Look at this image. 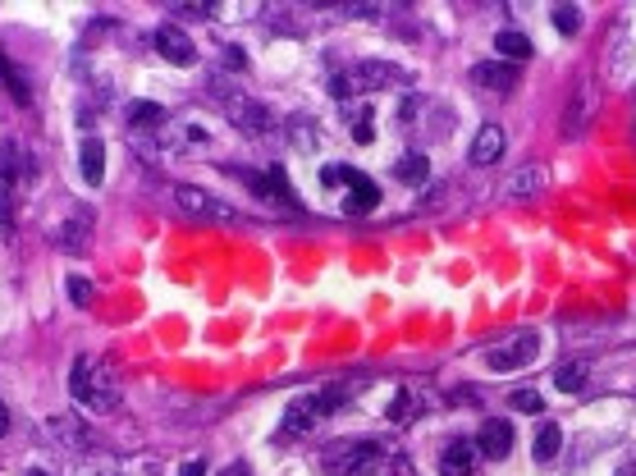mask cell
Here are the masks:
<instances>
[{
  "label": "cell",
  "mask_w": 636,
  "mask_h": 476,
  "mask_svg": "<svg viewBox=\"0 0 636 476\" xmlns=\"http://www.w3.org/2000/svg\"><path fill=\"white\" fill-rule=\"evenodd\" d=\"M238 179H243V184H248L257 197H266V202H270V197H280V202H293L289 179H284L280 165H270V170H261V174H257V170H238Z\"/></svg>",
  "instance_id": "ba28073f"
},
{
  "label": "cell",
  "mask_w": 636,
  "mask_h": 476,
  "mask_svg": "<svg viewBox=\"0 0 636 476\" xmlns=\"http://www.w3.org/2000/svg\"><path fill=\"white\" fill-rule=\"evenodd\" d=\"M124 119H129V129H138V133H161L165 110H161V106H151V101H129Z\"/></svg>",
  "instance_id": "ac0fdd59"
},
{
  "label": "cell",
  "mask_w": 636,
  "mask_h": 476,
  "mask_svg": "<svg viewBox=\"0 0 636 476\" xmlns=\"http://www.w3.org/2000/svg\"><path fill=\"white\" fill-rule=\"evenodd\" d=\"M69 394H74V403L87 412H115L124 385H119L110 362L83 353V357H74V371H69Z\"/></svg>",
  "instance_id": "6da1fadb"
},
{
  "label": "cell",
  "mask_w": 636,
  "mask_h": 476,
  "mask_svg": "<svg viewBox=\"0 0 636 476\" xmlns=\"http://www.w3.org/2000/svg\"><path fill=\"white\" fill-rule=\"evenodd\" d=\"M586 380H591V367H586V362H563V367L554 371V385H559V394H582Z\"/></svg>",
  "instance_id": "d6986e66"
},
{
  "label": "cell",
  "mask_w": 636,
  "mask_h": 476,
  "mask_svg": "<svg viewBox=\"0 0 636 476\" xmlns=\"http://www.w3.org/2000/svg\"><path fill=\"white\" fill-rule=\"evenodd\" d=\"M536 357H540V339H536V335H513L508 344L490 348V353H486V367H490V371H522V367H531Z\"/></svg>",
  "instance_id": "8992f818"
},
{
  "label": "cell",
  "mask_w": 636,
  "mask_h": 476,
  "mask_svg": "<svg viewBox=\"0 0 636 476\" xmlns=\"http://www.w3.org/2000/svg\"><path fill=\"white\" fill-rule=\"evenodd\" d=\"M495 51L504 55L508 65H522V60L531 55V42H527V33H513V28H504V33L495 37Z\"/></svg>",
  "instance_id": "ffe728a7"
},
{
  "label": "cell",
  "mask_w": 636,
  "mask_h": 476,
  "mask_svg": "<svg viewBox=\"0 0 636 476\" xmlns=\"http://www.w3.org/2000/svg\"><path fill=\"white\" fill-rule=\"evenodd\" d=\"M348 133H353V142H362V147L376 138V115H371V106H353V115H348Z\"/></svg>",
  "instance_id": "603a6c76"
},
{
  "label": "cell",
  "mask_w": 636,
  "mask_h": 476,
  "mask_svg": "<svg viewBox=\"0 0 636 476\" xmlns=\"http://www.w3.org/2000/svg\"><path fill=\"white\" fill-rule=\"evenodd\" d=\"M545 193V170L540 165H522L513 179H508V197L513 202H527V197H540Z\"/></svg>",
  "instance_id": "9a60e30c"
},
{
  "label": "cell",
  "mask_w": 636,
  "mask_h": 476,
  "mask_svg": "<svg viewBox=\"0 0 636 476\" xmlns=\"http://www.w3.org/2000/svg\"><path fill=\"white\" fill-rule=\"evenodd\" d=\"M78 170H83V179L92 188L101 184V179H106V147H101L97 138H87L83 142V152H78Z\"/></svg>",
  "instance_id": "e0dca14e"
},
{
  "label": "cell",
  "mask_w": 636,
  "mask_h": 476,
  "mask_svg": "<svg viewBox=\"0 0 636 476\" xmlns=\"http://www.w3.org/2000/svg\"><path fill=\"white\" fill-rule=\"evenodd\" d=\"M394 174H399L403 184H426V179H431V165H426V156H421V152H408V156H399Z\"/></svg>",
  "instance_id": "7402d4cb"
},
{
  "label": "cell",
  "mask_w": 636,
  "mask_h": 476,
  "mask_svg": "<svg viewBox=\"0 0 636 476\" xmlns=\"http://www.w3.org/2000/svg\"><path fill=\"white\" fill-rule=\"evenodd\" d=\"M179 206L184 211H193V216H229L225 206H216V197H206V193H197V188H179Z\"/></svg>",
  "instance_id": "44dd1931"
},
{
  "label": "cell",
  "mask_w": 636,
  "mask_h": 476,
  "mask_svg": "<svg viewBox=\"0 0 636 476\" xmlns=\"http://www.w3.org/2000/svg\"><path fill=\"white\" fill-rule=\"evenodd\" d=\"M87 229H92V220H87V216H74L65 225V248L69 252H83V234H87Z\"/></svg>",
  "instance_id": "484cf974"
},
{
  "label": "cell",
  "mask_w": 636,
  "mask_h": 476,
  "mask_svg": "<svg viewBox=\"0 0 636 476\" xmlns=\"http://www.w3.org/2000/svg\"><path fill=\"white\" fill-rule=\"evenodd\" d=\"M389 83H403V74L394 65H380V60H367V65H353L344 74H335L330 83V97L335 101H362L371 92H385Z\"/></svg>",
  "instance_id": "277c9868"
},
{
  "label": "cell",
  "mask_w": 636,
  "mask_h": 476,
  "mask_svg": "<svg viewBox=\"0 0 636 476\" xmlns=\"http://www.w3.org/2000/svg\"><path fill=\"white\" fill-rule=\"evenodd\" d=\"M508 403H513V408H518V412H540V408H545V399H540L536 390H518V394H513V399H508Z\"/></svg>",
  "instance_id": "4316f807"
},
{
  "label": "cell",
  "mask_w": 636,
  "mask_h": 476,
  "mask_svg": "<svg viewBox=\"0 0 636 476\" xmlns=\"http://www.w3.org/2000/svg\"><path fill=\"white\" fill-rule=\"evenodd\" d=\"M220 110H225V119L234 124L243 138H266L270 133V110L261 106V101H252L248 92H234V97H220Z\"/></svg>",
  "instance_id": "5b68a950"
},
{
  "label": "cell",
  "mask_w": 636,
  "mask_h": 476,
  "mask_svg": "<svg viewBox=\"0 0 636 476\" xmlns=\"http://www.w3.org/2000/svg\"><path fill=\"white\" fill-rule=\"evenodd\" d=\"M321 467L330 476H380L389 467V449L380 440H371V435H362V440H339L321 454Z\"/></svg>",
  "instance_id": "3957f363"
},
{
  "label": "cell",
  "mask_w": 636,
  "mask_h": 476,
  "mask_svg": "<svg viewBox=\"0 0 636 476\" xmlns=\"http://www.w3.org/2000/svg\"><path fill=\"white\" fill-rule=\"evenodd\" d=\"M179 476H206V458H188V463L179 467Z\"/></svg>",
  "instance_id": "f546056e"
},
{
  "label": "cell",
  "mask_w": 636,
  "mask_h": 476,
  "mask_svg": "<svg viewBox=\"0 0 636 476\" xmlns=\"http://www.w3.org/2000/svg\"><path fill=\"white\" fill-rule=\"evenodd\" d=\"M353 394H357V385H348V380H339V385H325V390H316V394H298V399L284 408L280 440H298V435H307L325 417V412L344 408Z\"/></svg>",
  "instance_id": "7a4b0ae2"
},
{
  "label": "cell",
  "mask_w": 636,
  "mask_h": 476,
  "mask_svg": "<svg viewBox=\"0 0 636 476\" xmlns=\"http://www.w3.org/2000/svg\"><path fill=\"white\" fill-rule=\"evenodd\" d=\"M426 412V399L417 394V385H399V394H394V403H389V422L408 426L412 417H421Z\"/></svg>",
  "instance_id": "2e32d148"
},
{
  "label": "cell",
  "mask_w": 636,
  "mask_h": 476,
  "mask_svg": "<svg viewBox=\"0 0 636 476\" xmlns=\"http://www.w3.org/2000/svg\"><path fill=\"white\" fill-rule=\"evenodd\" d=\"M28 476H46V472H28Z\"/></svg>",
  "instance_id": "836d02e7"
},
{
  "label": "cell",
  "mask_w": 636,
  "mask_h": 476,
  "mask_svg": "<svg viewBox=\"0 0 636 476\" xmlns=\"http://www.w3.org/2000/svg\"><path fill=\"white\" fill-rule=\"evenodd\" d=\"M476 454L490 458V463L508 458V454H513V426H508V422H486L481 431H476Z\"/></svg>",
  "instance_id": "9c48e42d"
},
{
  "label": "cell",
  "mask_w": 636,
  "mask_h": 476,
  "mask_svg": "<svg viewBox=\"0 0 636 476\" xmlns=\"http://www.w3.org/2000/svg\"><path fill=\"white\" fill-rule=\"evenodd\" d=\"M476 472V444L472 440H453L440 454V476H472Z\"/></svg>",
  "instance_id": "7c38bea8"
},
{
  "label": "cell",
  "mask_w": 636,
  "mask_h": 476,
  "mask_svg": "<svg viewBox=\"0 0 636 476\" xmlns=\"http://www.w3.org/2000/svg\"><path fill=\"white\" fill-rule=\"evenodd\" d=\"M499 156H504V129H499V124H486L472 142V165H495Z\"/></svg>",
  "instance_id": "5bb4252c"
},
{
  "label": "cell",
  "mask_w": 636,
  "mask_h": 476,
  "mask_svg": "<svg viewBox=\"0 0 636 476\" xmlns=\"http://www.w3.org/2000/svg\"><path fill=\"white\" fill-rule=\"evenodd\" d=\"M10 431V408H5V399H0V435Z\"/></svg>",
  "instance_id": "4dcf8cb0"
},
{
  "label": "cell",
  "mask_w": 636,
  "mask_h": 476,
  "mask_svg": "<svg viewBox=\"0 0 636 476\" xmlns=\"http://www.w3.org/2000/svg\"><path fill=\"white\" fill-rule=\"evenodd\" d=\"M14 184H19V147H14V142H5V147H0V229L10 225Z\"/></svg>",
  "instance_id": "30bf717a"
},
{
  "label": "cell",
  "mask_w": 636,
  "mask_h": 476,
  "mask_svg": "<svg viewBox=\"0 0 636 476\" xmlns=\"http://www.w3.org/2000/svg\"><path fill=\"white\" fill-rule=\"evenodd\" d=\"M376 202H380V188L371 184V179H367L362 170H357V174H353V184L344 188V211H353V216H367V211H371Z\"/></svg>",
  "instance_id": "4fadbf2b"
},
{
  "label": "cell",
  "mask_w": 636,
  "mask_h": 476,
  "mask_svg": "<svg viewBox=\"0 0 636 476\" xmlns=\"http://www.w3.org/2000/svg\"><path fill=\"white\" fill-rule=\"evenodd\" d=\"M151 46H156V55H165L170 65H193V60H197L193 42H188V37L179 33V28H170V23H165V28H156Z\"/></svg>",
  "instance_id": "8fae6325"
},
{
  "label": "cell",
  "mask_w": 636,
  "mask_h": 476,
  "mask_svg": "<svg viewBox=\"0 0 636 476\" xmlns=\"http://www.w3.org/2000/svg\"><path fill=\"white\" fill-rule=\"evenodd\" d=\"M554 28H559L563 37H577L582 33V10H577V5H554Z\"/></svg>",
  "instance_id": "d4e9b609"
},
{
  "label": "cell",
  "mask_w": 636,
  "mask_h": 476,
  "mask_svg": "<svg viewBox=\"0 0 636 476\" xmlns=\"http://www.w3.org/2000/svg\"><path fill=\"white\" fill-rule=\"evenodd\" d=\"M69 298H74L78 307H87V303H92V284H87L83 275H74V280H69Z\"/></svg>",
  "instance_id": "83f0119b"
},
{
  "label": "cell",
  "mask_w": 636,
  "mask_h": 476,
  "mask_svg": "<svg viewBox=\"0 0 636 476\" xmlns=\"http://www.w3.org/2000/svg\"><path fill=\"white\" fill-rule=\"evenodd\" d=\"M385 472H389V476H417V467H412L403 454H394V458H389V467H385Z\"/></svg>",
  "instance_id": "f1b7e54d"
},
{
  "label": "cell",
  "mask_w": 636,
  "mask_h": 476,
  "mask_svg": "<svg viewBox=\"0 0 636 476\" xmlns=\"http://www.w3.org/2000/svg\"><path fill=\"white\" fill-rule=\"evenodd\" d=\"M559 444H563V431L559 426H540V435H536V463H554V454H559Z\"/></svg>",
  "instance_id": "cb8c5ba5"
},
{
  "label": "cell",
  "mask_w": 636,
  "mask_h": 476,
  "mask_svg": "<svg viewBox=\"0 0 636 476\" xmlns=\"http://www.w3.org/2000/svg\"><path fill=\"white\" fill-rule=\"evenodd\" d=\"M618 476H636V454L627 458V463H623V472H618Z\"/></svg>",
  "instance_id": "d6a6232c"
},
{
  "label": "cell",
  "mask_w": 636,
  "mask_h": 476,
  "mask_svg": "<svg viewBox=\"0 0 636 476\" xmlns=\"http://www.w3.org/2000/svg\"><path fill=\"white\" fill-rule=\"evenodd\" d=\"M220 476H252V472H248V467H243V463H234V467H225V472H220Z\"/></svg>",
  "instance_id": "1f68e13d"
},
{
  "label": "cell",
  "mask_w": 636,
  "mask_h": 476,
  "mask_svg": "<svg viewBox=\"0 0 636 476\" xmlns=\"http://www.w3.org/2000/svg\"><path fill=\"white\" fill-rule=\"evenodd\" d=\"M472 83L481 87V92H499V97H508V92L518 87V65H508V60H486V65L472 69Z\"/></svg>",
  "instance_id": "52a82bcc"
}]
</instances>
